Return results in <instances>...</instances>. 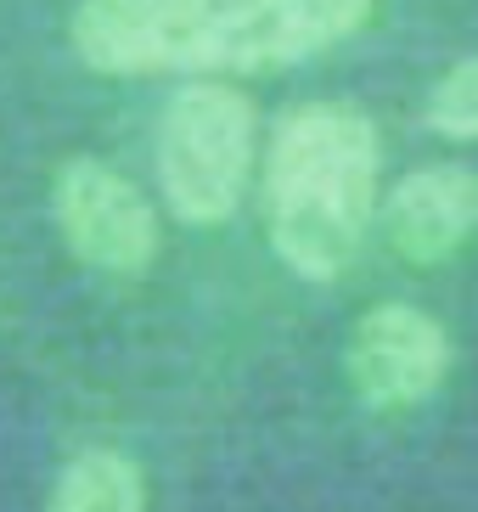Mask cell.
I'll use <instances>...</instances> for the list:
<instances>
[{"label": "cell", "mask_w": 478, "mask_h": 512, "mask_svg": "<svg viewBox=\"0 0 478 512\" xmlns=\"http://www.w3.org/2000/svg\"><path fill=\"white\" fill-rule=\"evenodd\" d=\"M344 366L366 411H411L445 383L450 338L417 304H372L349 332Z\"/></svg>", "instance_id": "5"}, {"label": "cell", "mask_w": 478, "mask_h": 512, "mask_svg": "<svg viewBox=\"0 0 478 512\" xmlns=\"http://www.w3.org/2000/svg\"><path fill=\"white\" fill-rule=\"evenodd\" d=\"M383 136L349 102L293 107L265 152L270 248L299 282H338L377 220Z\"/></svg>", "instance_id": "2"}, {"label": "cell", "mask_w": 478, "mask_h": 512, "mask_svg": "<svg viewBox=\"0 0 478 512\" xmlns=\"http://www.w3.org/2000/svg\"><path fill=\"white\" fill-rule=\"evenodd\" d=\"M377 0H79L68 46L102 79H237L327 57Z\"/></svg>", "instance_id": "1"}, {"label": "cell", "mask_w": 478, "mask_h": 512, "mask_svg": "<svg viewBox=\"0 0 478 512\" xmlns=\"http://www.w3.org/2000/svg\"><path fill=\"white\" fill-rule=\"evenodd\" d=\"M422 124L439 141H478V51L450 62L422 102Z\"/></svg>", "instance_id": "8"}, {"label": "cell", "mask_w": 478, "mask_h": 512, "mask_svg": "<svg viewBox=\"0 0 478 512\" xmlns=\"http://www.w3.org/2000/svg\"><path fill=\"white\" fill-rule=\"evenodd\" d=\"M51 220L90 271L141 276L158 259V214L130 175L102 158H68L51 181Z\"/></svg>", "instance_id": "4"}, {"label": "cell", "mask_w": 478, "mask_h": 512, "mask_svg": "<svg viewBox=\"0 0 478 512\" xmlns=\"http://www.w3.org/2000/svg\"><path fill=\"white\" fill-rule=\"evenodd\" d=\"M259 147V107L231 79H180L164 102L152 164L180 226H225L242 209Z\"/></svg>", "instance_id": "3"}, {"label": "cell", "mask_w": 478, "mask_h": 512, "mask_svg": "<svg viewBox=\"0 0 478 512\" xmlns=\"http://www.w3.org/2000/svg\"><path fill=\"white\" fill-rule=\"evenodd\" d=\"M383 231L411 265H439L478 231V169L422 164L383 197Z\"/></svg>", "instance_id": "6"}, {"label": "cell", "mask_w": 478, "mask_h": 512, "mask_svg": "<svg viewBox=\"0 0 478 512\" xmlns=\"http://www.w3.org/2000/svg\"><path fill=\"white\" fill-rule=\"evenodd\" d=\"M51 512H147V479L113 445H90L57 473Z\"/></svg>", "instance_id": "7"}]
</instances>
